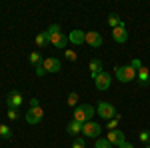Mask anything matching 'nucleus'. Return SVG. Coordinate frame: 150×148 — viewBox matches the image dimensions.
I'll list each match as a JSON object with an SVG mask.
<instances>
[{"mask_svg":"<svg viewBox=\"0 0 150 148\" xmlns=\"http://www.w3.org/2000/svg\"><path fill=\"white\" fill-rule=\"evenodd\" d=\"M96 114V108L90 106V104H78L76 108H74V116H72V120H76V122H88V120H92V116Z\"/></svg>","mask_w":150,"mask_h":148,"instance_id":"1","label":"nucleus"},{"mask_svg":"<svg viewBox=\"0 0 150 148\" xmlns=\"http://www.w3.org/2000/svg\"><path fill=\"white\" fill-rule=\"evenodd\" d=\"M114 74H116V78L120 80L122 84L134 82V80H136V76H138V72L132 68L130 64H124V66H116V68H114Z\"/></svg>","mask_w":150,"mask_h":148,"instance_id":"2","label":"nucleus"},{"mask_svg":"<svg viewBox=\"0 0 150 148\" xmlns=\"http://www.w3.org/2000/svg\"><path fill=\"white\" fill-rule=\"evenodd\" d=\"M96 114H98L102 120H112V118H116L118 112H116V108L110 102H100L96 106Z\"/></svg>","mask_w":150,"mask_h":148,"instance_id":"3","label":"nucleus"},{"mask_svg":"<svg viewBox=\"0 0 150 148\" xmlns=\"http://www.w3.org/2000/svg\"><path fill=\"white\" fill-rule=\"evenodd\" d=\"M100 132H102V126L98 122H94V120H88V122L82 124V134L86 138H98Z\"/></svg>","mask_w":150,"mask_h":148,"instance_id":"4","label":"nucleus"},{"mask_svg":"<svg viewBox=\"0 0 150 148\" xmlns=\"http://www.w3.org/2000/svg\"><path fill=\"white\" fill-rule=\"evenodd\" d=\"M48 38H50V44L54 48H66L68 46V36L62 34V32H48Z\"/></svg>","mask_w":150,"mask_h":148,"instance_id":"5","label":"nucleus"},{"mask_svg":"<svg viewBox=\"0 0 150 148\" xmlns=\"http://www.w3.org/2000/svg\"><path fill=\"white\" fill-rule=\"evenodd\" d=\"M110 82H112V76H110L108 72H104V70H102V72L94 78V86L102 92V90H108V88H110Z\"/></svg>","mask_w":150,"mask_h":148,"instance_id":"6","label":"nucleus"},{"mask_svg":"<svg viewBox=\"0 0 150 148\" xmlns=\"http://www.w3.org/2000/svg\"><path fill=\"white\" fill-rule=\"evenodd\" d=\"M106 140H108L112 146H118V148L126 142V138H124V132H122V130H108V136H106Z\"/></svg>","mask_w":150,"mask_h":148,"instance_id":"7","label":"nucleus"},{"mask_svg":"<svg viewBox=\"0 0 150 148\" xmlns=\"http://www.w3.org/2000/svg\"><path fill=\"white\" fill-rule=\"evenodd\" d=\"M24 118H26V122H28V124H38V122L44 118V110H42L40 106H38V108H30V110L26 112Z\"/></svg>","mask_w":150,"mask_h":148,"instance_id":"8","label":"nucleus"},{"mask_svg":"<svg viewBox=\"0 0 150 148\" xmlns=\"http://www.w3.org/2000/svg\"><path fill=\"white\" fill-rule=\"evenodd\" d=\"M42 66H44V70H46V74L60 72V68H62V64H60V60H58V58H44Z\"/></svg>","mask_w":150,"mask_h":148,"instance_id":"9","label":"nucleus"},{"mask_svg":"<svg viewBox=\"0 0 150 148\" xmlns=\"http://www.w3.org/2000/svg\"><path fill=\"white\" fill-rule=\"evenodd\" d=\"M22 94L18 90H12L8 96H6V104H8V108H16L18 110V106H22Z\"/></svg>","mask_w":150,"mask_h":148,"instance_id":"10","label":"nucleus"},{"mask_svg":"<svg viewBox=\"0 0 150 148\" xmlns=\"http://www.w3.org/2000/svg\"><path fill=\"white\" fill-rule=\"evenodd\" d=\"M86 44H90L92 48H100L102 46V36L96 30H88L86 32Z\"/></svg>","mask_w":150,"mask_h":148,"instance_id":"11","label":"nucleus"},{"mask_svg":"<svg viewBox=\"0 0 150 148\" xmlns=\"http://www.w3.org/2000/svg\"><path fill=\"white\" fill-rule=\"evenodd\" d=\"M112 38H114V42H118V44H122V42H126V40H128L126 26H124V24H120L118 28H112Z\"/></svg>","mask_w":150,"mask_h":148,"instance_id":"12","label":"nucleus"},{"mask_svg":"<svg viewBox=\"0 0 150 148\" xmlns=\"http://www.w3.org/2000/svg\"><path fill=\"white\" fill-rule=\"evenodd\" d=\"M68 42L74 46H80L86 42V32H82V30H72L68 36Z\"/></svg>","mask_w":150,"mask_h":148,"instance_id":"13","label":"nucleus"},{"mask_svg":"<svg viewBox=\"0 0 150 148\" xmlns=\"http://www.w3.org/2000/svg\"><path fill=\"white\" fill-rule=\"evenodd\" d=\"M100 72H102V60H100V58H92V60H90V76L96 78Z\"/></svg>","mask_w":150,"mask_h":148,"instance_id":"14","label":"nucleus"},{"mask_svg":"<svg viewBox=\"0 0 150 148\" xmlns=\"http://www.w3.org/2000/svg\"><path fill=\"white\" fill-rule=\"evenodd\" d=\"M150 74H148V68L146 66H142V68L138 70V76H136V80L140 82V86H148V82H150Z\"/></svg>","mask_w":150,"mask_h":148,"instance_id":"15","label":"nucleus"},{"mask_svg":"<svg viewBox=\"0 0 150 148\" xmlns=\"http://www.w3.org/2000/svg\"><path fill=\"white\" fill-rule=\"evenodd\" d=\"M46 44H50L48 32H38V36H36V46H38V48H44Z\"/></svg>","mask_w":150,"mask_h":148,"instance_id":"16","label":"nucleus"},{"mask_svg":"<svg viewBox=\"0 0 150 148\" xmlns=\"http://www.w3.org/2000/svg\"><path fill=\"white\" fill-rule=\"evenodd\" d=\"M30 64H34V68L36 66H42V62H44V58H42V54L40 52H30Z\"/></svg>","mask_w":150,"mask_h":148,"instance_id":"17","label":"nucleus"},{"mask_svg":"<svg viewBox=\"0 0 150 148\" xmlns=\"http://www.w3.org/2000/svg\"><path fill=\"white\" fill-rule=\"evenodd\" d=\"M66 132H68V134H78V132H82V124L76 122V120H72L68 124V128H66Z\"/></svg>","mask_w":150,"mask_h":148,"instance_id":"18","label":"nucleus"},{"mask_svg":"<svg viewBox=\"0 0 150 148\" xmlns=\"http://www.w3.org/2000/svg\"><path fill=\"white\" fill-rule=\"evenodd\" d=\"M108 24H110L112 28H118L120 24H124V22L118 18V14H110V16H108Z\"/></svg>","mask_w":150,"mask_h":148,"instance_id":"19","label":"nucleus"},{"mask_svg":"<svg viewBox=\"0 0 150 148\" xmlns=\"http://www.w3.org/2000/svg\"><path fill=\"white\" fill-rule=\"evenodd\" d=\"M94 148H114L106 138H96V142H94Z\"/></svg>","mask_w":150,"mask_h":148,"instance_id":"20","label":"nucleus"},{"mask_svg":"<svg viewBox=\"0 0 150 148\" xmlns=\"http://www.w3.org/2000/svg\"><path fill=\"white\" fill-rule=\"evenodd\" d=\"M10 136H12V130L6 124H0V138H6V140H8Z\"/></svg>","mask_w":150,"mask_h":148,"instance_id":"21","label":"nucleus"},{"mask_svg":"<svg viewBox=\"0 0 150 148\" xmlns=\"http://www.w3.org/2000/svg\"><path fill=\"white\" fill-rule=\"evenodd\" d=\"M66 102H68V106H76V104H78V94H76V92H70Z\"/></svg>","mask_w":150,"mask_h":148,"instance_id":"22","label":"nucleus"},{"mask_svg":"<svg viewBox=\"0 0 150 148\" xmlns=\"http://www.w3.org/2000/svg\"><path fill=\"white\" fill-rule=\"evenodd\" d=\"M118 120H120V114H116V118H112V120L108 122V126H106V128H108V130H116V126H118Z\"/></svg>","mask_w":150,"mask_h":148,"instance_id":"23","label":"nucleus"},{"mask_svg":"<svg viewBox=\"0 0 150 148\" xmlns=\"http://www.w3.org/2000/svg\"><path fill=\"white\" fill-rule=\"evenodd\" d=\"M86 146V142H84V138H76L74 142H72V148H84Z\"/></svg>","mask_w":150,"mask_h":148,"instance_id":"24","label":"nucleus"},{"mask_svg":"<svg viewBox=\"0 0 150 148\" xmlns=\"http://www.w3.org/2000/svg\"><path fill=\"white\" fill-rule=\"evenodd\" d=\"M64 54H66V58H68V60H76V52H74V50H72V48H66V50H64Z\"/></svg>","mask_w":150,"mask_h":148,"instance_id":"25","label":"nucleus"},{"mask_svg":"<svg viewBox=\"0 0 150 148\" xmlns=\"http://www.w3.org/2000/svg\"><path fill=\"white\" fill-rule=\"evenodd\" d=\"M8 118H10V120H16V118H18V110H16V108H8Z\"/></svg>","mask_w":150,"mask_h":148,"instance_id":"26","label":"nucleus"},{"mask_svg":"<svg viewBox=\"0 0 150 148\" xmlns=\"http://www.w3.org/2000/svg\"><path fill=\"white\" fill-rule=\"evenodd\" d=\"M130 66H132V68H134V70H136V72H138V70L142 68V62H140L138 58H134V60H132V64H130Z\"/></svg>","mask_w":150,"mask_h":148,"instance_id":"27","label":"nucleus"},{"mask_svg":"<svg viewBox=\"0 0 150 148\" xmlns=\"http://www.w3.org/2000/svg\"><path fill=\"white\" fill-rule=\"evenodd\" d=\"M148 140H150V132H146V130L140 132V142H148Z\"/></svg>","mask_w":150,"mask_h":148,"instance_id":"28","label":"nucleus"},{"mask_svg":"<svg viewBox=\"0 0 150 148\" xmlns=\"http://www.w3.org/2000/svg\"><path fill=\"white\" fill-rule=\"evenodd\" d=\"M34 72H36V76H44V74H46L44 66H36V68H34Z\"/></svg>","mask_w":150,"mask_h":148,"instance_id":"29","label":"nucleus"},{"mask_svg":"<svg viewBox=\"0 0 150 148\" xmlns=\"http://www.w3.org/2000/svg\"><path fill=\"white\" fill-rule=\"evenodd\" d=\"M48 32H60V26H58V24H52V26H48Z\"/></svg>","mask_w":150,"mask_h":148,"instance_id":"30","label":"nucleus"},{"mask_svg":"<svg viewBox=\"0 0 150 148\" xmlns=\"http://www.w3.org/2000/svg\"><path fill=\"white\" fill-rule=\"evenodd\" d=\"M38 106H40V104H38V98H32V100H30V108H38Z\"/></svg>","mask_w":150,"mask_h":148,"instance_id":"31","label":"nucleus"},{"mask_svg":"<svg viewBox=\"0 0 150 148\" xmlns=\"http://www.w3.org/2000/svg\"><path fill=\"white\" fill-rule=\"evenodd\" d=\"M120 148H134V144H128V142H124V144H122Z\"/></svg>","mask_w":150,"mask_h":148,"instance_id":"32","label":"nucleus"},{"mask_svg":"<svg viewBox=\"0 0 150 148\" xmlns=\"http://www.w3.org/2000/svg\"><path fill=\"white\" fill-rule=\"evenodd\" d=\"M144 148H150V144H146V146H144Z\"/></svg>","mask_w":150,"mask_h":148,"instance_id":"33","label":"nucleus"}]
</instances>
